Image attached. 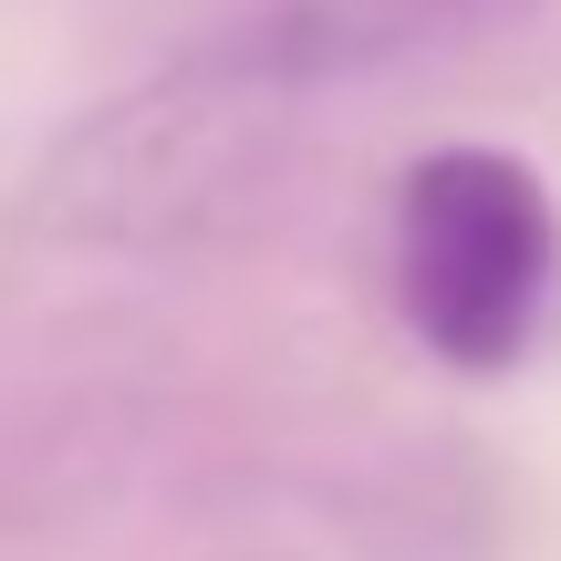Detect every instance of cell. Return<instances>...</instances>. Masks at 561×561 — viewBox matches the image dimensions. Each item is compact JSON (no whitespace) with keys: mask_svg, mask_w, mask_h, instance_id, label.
I'll use <instances>...</instances> for the list:
<instances>
[{"mask_svg":"<svg viewBox=\"0 0 561 561\" xmlns=\"http://www.w3.org/2000/svg\"><path fill=\"white\" fill-rule=\"evenodd\" d=\"M561 291V208L510 146H437L396 178V312L458 375H510Z\"/></svg>","mask_w":561,"mask_h":561,"instance_id":"1","label":"cell"},{"mask_svg":"<svg viewBox=\"0 0 561 561\" xmlns=\"http://www.w3.org/2000/svg\"><path fill=\"white\" fill-rule=\"evenodd\" d=\"M291 115L250 73L187 53L157 83H136L125 104H104L83 136L53 146L32 187V219L62 240H187L219 208H240V187L261 178L271 125Z\"/></svg>","mask_w":561,"mask_h":561,"instance_id":"2","label":"cell"},{"mask_svg":"<svg viewBox=\"0 0 561 561\" xmlns=\"http://www.w3.org/2000/svg\"><path fill=\"white\" fill-rule=\"evenodd\" d=\"M510 11H530V0H240L198 53L250 73L261 94L301 104L312 83H354V73L458 53V42H479Z\"/></svg>","mask_w":561,"mask_h":561,"instance_id":"3","label":"cell"}]
</instances>
